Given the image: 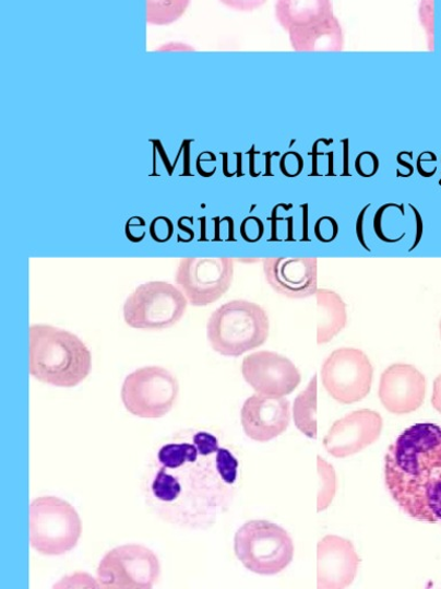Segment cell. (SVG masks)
<instances>
[{
  "mask_svg": "<svg viewBox=\"0 0 441 589\" xmlns=\"http://www.w3.org/2000/svg\"><path fill=\"white\" fill-rule=\"evenodd\" d=\"M385 486L410 518L441 522V427L416 424L400 435L385 456Z\"/></svg>",
  "mask_w": 441,
  "mask_h": 589,
  "instance_id": "6da1fadb",
  "label": "cell"
},
{
  "mask_svg": "<svg viewBox=\"0 0 441 589\" xmlns=\"http://www.w3.org/2000/svg\"><path fill=\"white\" fill-rule=\"evenodd\" d=\"M93 356L75 334L50 325L29 327V374L55 387L72 388L91 375Z\"/></svg>",
  "mask_w": 441,
  "mask_h": 589,
  "instance_id": "7a4b0ae2",
  "label": "cell"
},
{
  "mask_svg": "<svg viewBox=\"0 0 441 589\" xmlns=\"http://www.w3.org/2000/svg\"><path fill=\"white\" fill-rule=\"evenodd\" d=\"M270 330V317L261 305L234 299L212 314L207 322V339L217 354L239 357L264 344Z\"/></svg>",
  "mask_w": 441,
  "mask_h": 589,
  "instance_id": "3957f363",
  "label": "cell"
},
{
  "mask_svg": "<svg viewBox=\"0 0 441 589\" xmlns=\"http://www.w3.org/2000/svg\"><path fill=\"white\" fill-rule=\"evenodd\" d=\"M235 554L249 572L274 576L291 564L295 544L290 534L276 523L251 520L235 535Z\"/></svg>",
  "mask_w": 441,
  "mask_h": 589,
  "instance_id": "277c9868",
  "label": "cell"
},
{
  "mask_svg": "<svg viewBox=\"0 0 441 589\" xmlns=\"http://www.w3.org/2000/svg\"><path fill=\"white\" fill-rule=\"evenodd\" d=\"M82 534L75 508L59 497L41 496L29 508V540L41 555L60 556L72 552Z\"/></svg>",
  "mask_w": 441,
  "mask_h": 589,
  "instance_id": "5b68a950",
  "label": "cell"
},
{
  "mask_svg": "<svg viewBox=\"0 0 441 589\" xmlns=\"http://www.w3.org/2000/svg\"><path fill=\"white\" fill-rule=\"evenodd\" d=\"M189 301L183 292L166 281L143 283L124 302L123 318L131 329L162 331L178 323Z\"/></svg>",
  "mask_w": 441,
  "mask_h": 589,
  "instance_id": "8992f818",
  "label": "cell"
},
{
  "mask_svg": "<svg viewBox=\"0 0 441 589\" xmlns=\"http://www.w3.org/2000/svg\"><path fill=\"white\" fill-rule=\"evenodd\" d=\"M180 385L168 369L147 366L130 374L122 386L121 399L126 409L140 419L166 416L178 400Z\"/></svg>",
  "mask_w": 441,
  "mask_h": 589,
  "instance_id": "52a82bcc",
  "label": "cell"
},
{
  "mask_svg": "<svg viewBox=\"0 0 441 589\" xmlns=\"http://www.w3.org/2000/svg\"><path fill=\"white\" fill-rule=\"evenodd\" d=\"M160 572L156 553L142 544H124L103 557L97 575L104 588L151 589Z\"/></svg>",
  "mask_w": 441,
  "mask_h": 589,
  "instance_id": "ba28073f",
  "label": "cell"
},
{
  "mask_svg": "<svg viewBox=\"0 0 441 589\" xmlns=\"http://www.w3.org/2000/svg\"><path fill=\"white\" fill-rule=\"evenodd\" d=\"M234 261L229 257L182 258L175 275L176 285L193 307H207L230 290Z\"/></svg>",
  "mask_w": 441,
  "mask_h": 589,
  "instance_id": "9c48e42d",
  "label": "cell"
},
{
  "mask_svg": "<svg viewBox=\"0 0 441 589\" xmlns=\"http://www.w3.org/2000/svg\"><path fill=\"white\" fill-rule=\"evenodd\" d=\"M321 375L331 398L342 404H351L368 397L373 367L360 349L341 347L325 360Z\"/></svg>",
  "mask_w": 441,
  "mask_h": 589,
  "instance_id": "30bf717a",
  "label": "cell"
},
{
  "mask_svg": "<svg viewBox=\"0 0 441 589\" xmlns=\"http://www.w3.org/2000/svg\"><path fill=\"white\" fill-rule=\"evenodd\" d=\"M241 374L259 394L264 396H289L301 381L296 365L273 352H258L246 357Z\"/></svg>",
  "mask_w": 441,
  "mask_h": 589,
  "instance_id": "8fae6325",
  "label": "cell"
},
{
  "mask_svg": "<svg viewBox=\"0 0 441 589\" xmlns=\"http://www.w3.org/2000/svg\"><path fill=\"white\" fill-rule=\"evenodd\" d=\"M317 257H271L262 260L263 274L272 290L291 299L315 295L318 288Z\"/></svg>",
  "mask_w": 441,
  "mask_h": 589,
  "instance_id": "7c38bea8",
  "label": "cell"
},
{
  "mask_svg": "<svg viewBox=\"0 0 441 589\" xmlns=\"http://www.w3.org/2000/svg\"><path fill=\"white\" fill-rule=\"evenodd\" d=\"M383 419L377 411L362 409L335 422L327 432L323 446L336 458L356 455L380 439Z\"/></svg>",
  "mask_w": 441,
  "mask_h": 589,
  "instance_id": "4fadbf2b",
  "label": "cell"
},
{
  "mask_svg": "<svg viewBox=\"0 0 441 589\" xmlns=\"http://www.w3.org/2000/svg\"><path fill=\"white\" fill-rule=\"evenodd\" d=\"M426 394V377L413 365L393 364L381 377L379 396L391 413L407 414L420 409Z\"/></svg>",
  "mask_w": 441,
  "mask_h": 589,
  "instance_id": "5bb4252c",
  "label": "cell"
},
{
  "mask_svg": "<svg viewBox=\"0 0 441 589\" xmlns=\"http://www.w3.org/2000/svg\"><path fill=\"white\" fill-rule=\"evenodd\" d=\"M290 402L283 397L255 394L241 408V425L250 439L269 443L288 429Z\"/></svg>",
  "mask_w": 441,
  "mask_h": 589,
  "instance_id": "9a60e30c",
  "label": "cell"
},
{
  "mask_svg": "<svg viewBox=\"0 0 441 589\" xmlns=\"http://www.w3.org/2000/svg\"><path fill=\"white\" fill-rule=\"evenodd\" d=\"M360 557L349 540L326 535L318 544V588L343 589L355 581Z\"/></svg>",
  "mask_w": 441,
  "mask_h": 589,
  "instance_id": "2e32d148",
  "label": "cell"
},
{
  "mask_svg": "<svg viewBox=\"0 0 441 589\" xmlns=\"http://www.w3.org/2000/svg\"><path fill=\"white\" fill-rule=\"evenodd\" d=\"M289 37L296 52H341L345 47L343 26L335 14L290 31Z\"/></svg>",
  "mask_w": 441,
  "mask_h": 589,
  "instance_id": "e0dca14e",
  "label": "cell"
},
{
  "mask_svg": "<svg viewBox=\"0 0 441 589\" xmlns=\"http://www.w3.org/2000/svg\"><path fill=\"white\" fill-rule=\"evenodd\" d=\"M334 14L333 0H276L275 4L277 23L288 33Z\"/></svg>",
  "mask_w": 441,
  "mask_h": 589,
  "instance_id": "ac0fdd59",
  "label": "cell"
},
{
  "mask_svg": "<svg viewBox=\"0 0 441 589\" xmlns=\"http://www.w3.org/2000/svg\"><path fill=\"white\" fill-rule=\"evenodd\" d=\"M318 344L335 339L347 325V304L343 297L331 290H318Z\"/></svg>",
  "mask_w": 441,
  "mask_h": 589,
  "instance_id": "d6986e66",
  "label": "cell"
},
{
  "mask_svg": "<svg viewBox=\"0 0 441 589\" xmlns=\"http://www.w3.org/2000/svg\"><path fill=\"white\" fill-rule=\"evenodd\" d=\"M318 376L300 392L294 404V419L297 428L308 438L318 439Z\"/></svg>",
  "mask_w": 441,
  "mask_h": 589,
  "instance_id": "ffe728a7",
  "label": "cell"
},
{
  "mask_svg": "<svg viewBox=\"0 0 441 589\" xmlns=\"http://www.w3.org/2000/svg\"><path fill=\"white\" fill-rule=\"evenodd\" d=\"M191 0H146V23L168 26L187 12Z\"/></svg>",
  "mask_w": 441,
  "mask_h": 589,
  "instance_id": "44dd1931",
  "label": "cell"
},
{
  "mask_svg": "<svg viewBox=\"0 0 441 589\" xmlns=\"http://www.w3.org/2000/svg\"><path fill=\"white\" fill-rule=\"evenodd\" d=\"M318 472L320 478V487L318 494V511H324L333 504L337 492V476L333 466L318 456Z\"/></svg>",
  "mask_w": 441,
  "mask_h": 589,
  "instance_id": "7402d4cb",
  "label": "cell"
},
{
  "mask_svg": "<svg viewBox=\"0 0 441 589\" xmlns=\"http://www.w3.org/2000/svg\"><path fill=\"white\" fill-rule=\"evenodd\" d=\"M216 466L218 473L228 485H233L237 479L238 461L235 456L225 448H218L216 452Z\"/></svg>",
  "mask_w": 441,
  "mask_h": 589,
  "instance_id": "603a6c76",
  "label": "cell"
},
{
  "mask_svg": "<svg viewBox=\"0 0 441 589\" xmlns=\"http://www.w3.org/2000/svg\"><path fill=\"white\" fill-rule=\"evenodd\" d=\"M314 233L320 243L329 245L337 238L339 226L335 217L324 215L317 222Z\"/></svg>",
  "mask_w": 441,
  "mask_h": 589,
  "instance_id": "cb8c5ba5",
  "label": "cell"
},
{
  "mask_svg": "<svg viewBox=\"0 0 441 589\" xmlns=\"http://www.w3.org/2000/svg\"><path fill=\"white\" fill-rule=\"evenodd\" d=\"M380 158L372 151H362L356 160V170L363 179H369L380 170Z\"/></svg>",
  "mask_w": 441,
  "mask_h": 589,
  "instance_id": "d4e9b609",
  "label": "cell"
},
{
  "mask_svg": "<svg viewBox=\"0 0 441 589\" xmlns=\"http://www.w3.org/2000/svg\"><path fill=\"white\" fill-rule=\"evenodd\" d=\"M305 167L303 158L298 152H286L281 158L279 169L284 177L295 179L300 176Z\"/></svg>",
  "mask_w": 441,
  "mask_h": 589,
  "instance_id": "484cf974",
  "label": "cell"
},
{
  "mask_svg": "<svg viewBox=\"0 0 441 589\" xmlns=\"http://www.w3.org/2000/svg\"><path fill=\"white\" fill-rule=\"evenodd\" d=\"M150 235L153 242L157 244H166L174 235V224L169 217L160 215L153 220L150 225Z\"/></svg>",
  "mask_w": 441,
  "mask_h": 589,
  "instance_id": "4316f807",
  "label": "cell"
},
{
  "mask_svg": "<svg viewBox=\"0 0 441 589\" xmlns=\"http://www.w3.org/2000/svg\"><path fill=\"white\" fill-rule=\"evenodd\" d=\"M264 234V226L258 216H248L240 225V235L245 242L257 244Z\"/></svg>",
  "mask_w": 441,
  "mask_h": 589,
  "instance_id": "83f0119b",
  "label": "cell"
},
{
  "mask_svg": "<svg viewBox=\"0 0 441 589\" xmlns=\"http://www.w3.org/2000/svg\"><path fill=\"white\" fill-rule=\"evenodd\" d=\"M418 15L428 35L429 46L433 47V0H422Z\"/></svg>",
  "mask_w": 441,
  "mask_h": 589,
  "instance_id": "f1b7e54d",
  "label": "cell"
},
{
  "mask_svg": "<svg viewBox=\"0 0 441 589\" xmlns=\"http://www.w3.org/2000/svg\"><path fill=\"white\" fill-rule=\"evenodd\" d=\"M228 9L236 12H254L267 3V0H219Z\"/></svg>",
  "mask_w": 441,
  "mask_h": 589,
  "instance_id": "f546056e",
  "label": "cell"
},
{
  "mask_svg": "<svg viewBox=\"0 0 441 589\" xmlns=\"http://www.w3.org/2000/svg\"><path fill=\"white\" fill-rule=\"evenodd\" d=\"M146 223L142 216H132L126 224V235L130 243L140 244L145 238L144 235L139 232H132V229L145 228Z\"/></svg>",
  "mask_w": 441,
  "mask_h": 589,
  "instance_id": "4dcf8cb0",
  "label": "cell"
},
{
  "mask_svg": "<svg viewBox=\"0 0 441 589\" xmlns=\"http://www.w3.org/2000/svg\"><path fill=\"white\" fill-rule=\"evenodd\" d=\"M395 204L393 203H390V204H385L383 207H381V209L377 212V214H374V217H373V229H374V233H377L378 237L381 239V242L385 243V244H390L392 245L393 242L392 239H390L384 231H383V215H384V212L393 207Z\"/></svg>",
  "mask_w": 441,
  "mask_h": 589,
  "instance_id": "1f68e13d",
  "label": "cell"
},
{
  "mask_svg": "<svg viewBox=\"0 0 441 589\" xmlns=\"http://www.w3.org/2000/svg\"><path fill=\"white\" fill-rule=\"evenodd\" d=\"M412 211L414 212V215H415V223H416V235H415V242H414V245L413 247L409 249V251H413L418 245H420L421 243V239H422V236H424V231H425V226H424V220H422V216H421V213L420 211H418L414 205H409Z\"/></svg>",
  "mask_w": 441,
  "mask_h": 589,
  "instance_id": "d6a6232c",
  "label": "cell"
},
{
  "mask_svg": "<svg viewBox=\"0 0 441 589\" xmlns=\"http://www.w3.org/2000/svg\"><path fill=\"white\" fill-rule=\"evenodd\" d=\"M433 408L441 413V375L433 382V394L431 399Z\"/></svg>",
  "mask_w": 441,
  "mask_h": 589,
  "instance_id": "836d02e7",
  "label": "cell"
},
{
  "mask_svg": "<svg viewBox=\"0 0 441 589\" xmlns=\"http://www.w3.org/2000/svg\"><path fill=\"white\" fill-rule=\"evenodd\" d=\"M369 207L370 205H367V207L363 208V210L359 214L358 222H357V235H358L359 242L362 245V247L365 249H367L368 251H370V249L368 248V246H367V244L365 242V236H363V232H362V229H363L362 224H363V221H365V214H366L367 210L369 209Z\"/></svg>",
  "mask_w": 441,
  "mask_h": 589,
  "instance_id": "e575fe53",
  "label": "cell"
},
{
  "mask_svg": "<svg viewBox=\"0 0 441 589\" xmlns=\"http://www.w3.org/2000/svg\"><path fill=\"white\" fill-rule=\"evenodd\" d=\"M396 161H398V163H400L401 165H403V166H405L406 168L409 169L408 176L412 177V176H413V173H414V167H413V165L409 164V163H405V162L402 160V157H401L400 155L396 156Z\"/></svg>",
  "mask_w": 441,
  "mask_h": 589,
  "instance_id": "d590c367",
  "label": "cell"
},
{
  "mask_svg": "<svg viewBox=\"0 0 441 589\" xmlns=\"http://www.w3.org/2000/svg\"><path fill=\"white\" fill-rule=\"evenodd\" d=\"M439 333H440V339H441V319H440V322H439Z\"/></svg>",
  "mask_w": 441,
  "mask_h": 589,
  "instance_id": "8d00e7d4",
  "label": "cell"
},
{
  "mask_svg": "<svg viewBox=\"0 0 441 589\" xmlns=\"http://www.w3.org/2000/svg\"><path fill=\"white\" fill-rule=\"evenodd\" d=\"M439 185L441 186V179L439 180Z\"/></svg>",
  "mask_w": 441,
  "mask_h": 589,
  "instance_id": "74e56055",
  "label": "cell"
}]
</instances>
